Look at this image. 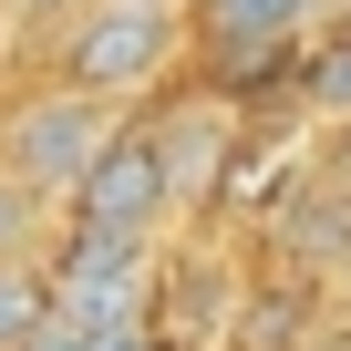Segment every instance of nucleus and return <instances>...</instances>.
Segmentation results:
<instances>
[{
	"mask_svg": "<svg viewBox=\"0 0 351 351\" xmlns=\"http://www.w3.org/2000/svg\"><path fill=\"white\" fill-rule=\"evenodd\" d=\"M176 52H186V21L176 11H155V0H83L52 32V83H83L104 104H155Z\"/></svg>",
	"mask_w": 351,
	"mask_h": 351,
	"instance_id": "nucleus-1",
	"label": "nucleus"
},
{
	"mask_svg": "<svg viewBox=\"0 0 351 351\" xmlns=\"http://www.w3.org/2000/svg\"><path fill=\"white\" fill-rule=\"evenodd\" d=\"M124 114L134 104H104L83 83H42V93H21L11 114H0V165H11L42 207H73L83 176H93V155L124 134Z\"/></svg>",
	"mask_w": 351,
	"mask_h": 351,
	"instance_id": "nucleus-2",
	"label": "nucleus"
},
{
	"mask_svg": "<svg viewBox=\"0 0 351 351\" xmlns=\"http://www.w3.org/2000/svg\"><path fill=\"white\" fill-rule=\"evenodd\" d=\"M330 0H186V52L217 73V83H248L258 62H279Z\"/></svg>",
	"mask_w": 351,
	"mask_h": 351,
	"instance_id": "nucleus-3",
	"label": "nucleus"
},
{
	"mask_svg": "<svg viewBox=\"0 0 351 351\" xmlns=\"http://www.w3.org/2000/svg\"><path fill=\"white\" fill-rule=\"evenodd\" d=\"M73 217H104V228H165V217H176V176H165L155 114H124V134H114V145L93 155V176H83Z\"/></svg>",
	"mask_w": 351,
	"mask_h": 351,
	"instance_id": "nucleus-4",
	"label": "nucleus"
},
{
	"mask_svg": "<svg viewBox=\"0 0 351 351\" xmlns=\"http://www.w3.org/2000/svg\"><path fill=\"white\" fill-rule=\"evenodd\" d=\"M42 279H52V300H83V289L155 279V228H104V217H73V228L42 248Z\"/></svg>",
	"mask_w": 351,
	"mask_h": 351,
	"instance_id": "nucleus-5",
	"label": "nucleus"
},
{
	"mask_svg": "<svg viewBox=\"0 0 351 351\" xmlns=\"http://www.w3.org/2000/svg\"><path fill=\"white\" fill-rule=\"evenodd\" d=\"M155 134H165L176 207H207V197H217V176H228V104L186 93V104H165V114H155Z\"/></svg>",
	"mask_w": 351,
	"mask_h": 351,
	"instance_id": "nucleus-6",
	"label": "nucleus"
},
{
	"mask_svg": "<svg viewBox=\"0 0 351 351\" xmlns=\"http://www.w3.org/2000/svg\"><path fill=\"white\" fill-rule=\"evenodd\" d=\"M42 320H52V279H42V258H0V351H21Z\"/></svg>",
	"mask_w": 351,
	"mask_h": 351,
	"instance_id": "nucleus-7",
	"label": "nucleus"
},
{
	"mask_svg": "<svg viewBox=\"0 0 351 351\" xmlns=\"http://www.w3.org/2000/svg\"><path fill=\"white\" fill-rule=\"evenodd\" d=\"M32 238H42V197L21 186V176H11V165H0V258H42Z\"/></svg>",
	"mask_w": 351,
	"mask_h": 351,
	"instance_id": "nucleus-8",
	"label": "nucleus"
},
{
	"mask_svg": "<svg viewBox=\"0 0 351 351\" xmlns=\"http://www.w3.org/2000/svg\"><path fill=\"white\" fill-rule=\"evenodd\" d=\"M310 104H320V114H351V42H330V52L310 62Z\"/></svg>",
	"mask_w": 351,
	"mask_h": 351,
	"instance_id": "nucleus-9",
	"label": "nucleus"
},
{
	"mask_svg": "<svg viewBox=\"0 0 351 351\" xmlns=\"http://www.w3.org/2000/svg\"><path fill=\"white\" fill-rule=\"evenodd\" d=\"M0 11H11V32H32V21H73L83 0H0Z\"/></svg>",
	"mask_w": 351,
	"mask_h": 351,
	"instance_id": "nucleus-10",
	"label": "nucleus"
},
{
	"mask_svg": "<svg viewBox=\"0 0 351 351\" xmlns=\"http://www.w3.org/2000/svg\"><path fill=\"white\" fill-rule=\"evenodd\" d=\"M21 351H93V341H83V330H73V320H42V330H32V341H21Z\"/></svg>",
	"mask_w": 351,
	"mask_h": 351,
	"instance_id": "nucleus-11",
	"label": "nucleus"
},
{
	"mask_svg": "<svg viewBox=\"0 0 351 351\" xmlns=\"http://www.w3.org/2000/svg\"><path fill=\"white\" fill-rule=\"evenodd\" d=\"M104 351H176L165 330H134V341H104Z\"/></svg>",
	"mask_w": 351,
	"mask_h": 351,
	"instance_id": "nucleus-12",
	"label": "nucleus"
},
{
	"mask_svg": "<svg viewBox=\"0 0 351 351\" xmlns=\"http://www.w3.org/2000/svg\"><path fill=\"white\" fill-rule=\"evenodd\" d=\"M0 42H11V11H0Z\"/></svg>",
	"mask_w": 351,
	"mask_h": 351,
	"instance_id": "nucleus-13",
	"label": "nucleus"
},
{
	"mask_svg": "<svg viewBox=\"0 0 351 351\" xmlns=\"http://www.w3.org/2000/svg\"><path fill=\"white\" fill-rule=\"evenodd\" d=\"M155 11H176V0H155Z\"/></svg>",
	"mask_w": 351,
	"mask_h": 351,
	"instance_id": "nucleus-14",
	"label": "nucleus"
}]
</instances>
